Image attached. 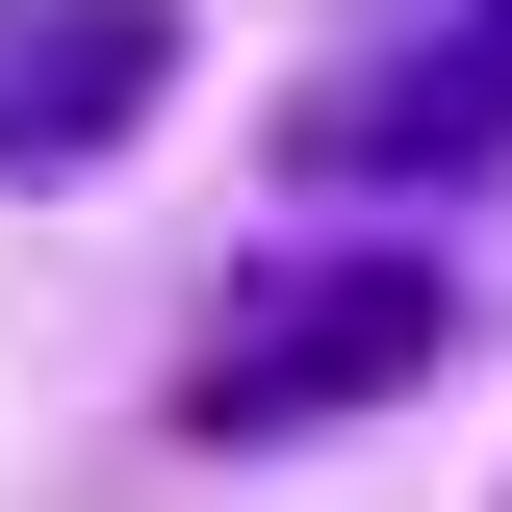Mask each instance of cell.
Returning <instances> with one entry per match:
<instances>
[{
    "label": "cell",
    "mask_w": 512,
    "mask_h": 512,
    "mask_svg": "<svg viewBox=\"0 0 512 512\" xmlns=\"http://www.w3.org/2000/svg\"><path fill=\"white\" fill-rule=\"evenodd\" d=\"M180 103V0H0V180H103Z\"/></svg>",
    "instance_id": "7a4b0ae2"
},
{
    "label": "cell",
    "mask_w": 512,
    "mask_h": 512,
    "mask_svg": "<svg viewBox=\"0 0 512 512\" xmlns=\"http://www.w3.org/2000/svg\"><path fill=\"white\" fill-rule=\"evenodd\" d=\"M487 154H512V0L436 26V52H359L308 103V180H487Z\"/></svg>",
    "instance_id": "3957f363"
},
{
    "label": "cell",
    "mask_w": 512,
    "mask_h": 512,
    "mask_svg": "<svg viewBox=\"0 0 512 512\" xmlns=\"http://www.w3.org/2000/svg\"><path fill=\"white\" fill-rule=\"evenodd\" d=\"M461 256H256L231 308L180 333V436L231 461V436H359V410H410V384L461 359Z\"/></svg>",
    "instance_id": "6da1fadb"
}]
</instances>
